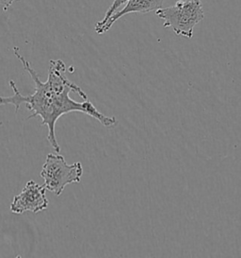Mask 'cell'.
<instances>
[{"label": "cell", "mask_w": 241, "mask_h": 258, "mask_svg": "<svg viewBox=\"0 0 241 258\" xmlns=\"http://www.w3.org/2000/svg\"><path fill=\"white\" fill-rule=\"evenodd\" d=\"M15 1H16V0H0V5L2 6L3 11L6 12L8 9L10 8V7L13 5V3H14Z\"/></svg>", "instance_id": "52a82bcc"}, {"label": "cell", "mask_w": 241, "mask_h": 258, "mask_svg": "<svg viewBox=\"0 0 241 258\" xmlns=\"http://www.w3.org/2000/svg\"><path fill=\"white\" fill-rule=\"evenodd\" d=\"M196 1H200V0H196Z\"/></svg>", "instance_id": "ba28073f"}, {"label": "cell", "mask_w": 241, "mask_h": 258, "mask_svg": "<svg viewBox=\"0 0 241 258\" xmlns=\"http://www.w3.org/2000/svg\"><path fill=\"white\" fill-rule=\"evenodd\" d=\"M82 175L83 167L80 162L68 165L62 155L53 153L47 155L41 171L45 188L56 196H60L68 184L80 182Z\"/></svg>", "instance_id": "3957f363"}, {"label": "cell", "mask_w": 241, "mask_h": 258, "mask_svg": "<svg viewBox=\"0 0 241 258\" xmlns=\"http://www.w3.org/2000/svg\"><path fill=\"white\" fill-rule=\"evenodd\" d=\"M165 0H128L126 3L125 8L116 12L100 29L95 31L97 34H104L106 31H109L113 24L120 17L127 16L129 14H147L154 11H158L162 8L163 2Z\"/></svg>", "instance_id": "5b68a950"}, {"label": "cell", "mask_w": 241, "mask_h": 258, "mask_svg": "<svg viewBox=\"0 0 241 258\" xmlns=\"http://www.w3.org/2000/svg\"><path fill=\"white\" fill-rule=\"evenodd\" d=\"M156 15L164 20V28H170L176 35L188 39L193 37L196 25L204 18L201 0H179L172 7L156 11Z\"/></svg>", "instance_id": "7a4b0ae2"}, {"label": "cell", "mask_w": 241, "mask_h": 258, "mask_svg": "<svg viewBox=\"0 0 241 258\" xmlns=\"http://www.w3.org/2000/svg\"><path fill=\"white\" fill-rule=\"evenodd\" d=\"M128 1V0H113L112 5H111L109 8L107 9V11H106V13H105L104 18H103L101 21H99V22L96 23L94 30L96 31L98 29H100L103 25H105V22H106L116 12H118L119 9H120L124 4H126Z\"/></svg>", "instance_id": "8992f818"}, {"label": "cell", "mask_w": 241, "mask_h": 258, "mask_svg": "<svg viewBox=\"0 0 241 258\" xmlns=\"http://www.w3.org/2000/svg\"><path fill=\"white\" fill-rule=\"evenodd\" d=\"M45 184L34 181L27 182L22 192L15 196L11 204V211L15 214L25 212L39 213L47 209L49 202L45 196Z\"/></svg>", "instance_id": "277c9868"}, {"label": "cell", "mask_w": 241, "mask_h": 258, "mask_svg": "<svg viewBox=\"0 0 241 258\" xmlns=\"http://www.w3.org/2000/svg\"><path fill=\"white\" fill-rule=\"evenodd\" d=\"M14 53L33 80L35 89L33 94L23 96L15 82L10 81L14 95L11 97H0V106L12 104L15 107V112L17 113L20 105L25 103L32 113L28 118L40 116L42 124L47 127V140L56 152H60V144L56 137V123L63 114L73 112L88 114L97 119L106 128L114 127L118 124L114 116H107L99 112L90 101L87 94L68 79L65 75L67 69L63 61H50L48 78L44 83L38 76L37 72L32 69L30 61L20 54L18 47H14Z\"/></svg>", "instance_id": "6da1fadb"}]
</instances>
